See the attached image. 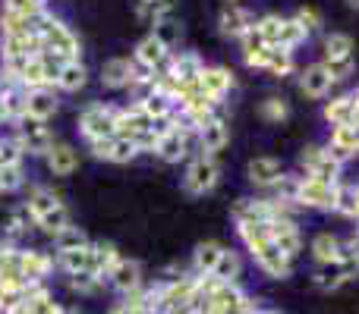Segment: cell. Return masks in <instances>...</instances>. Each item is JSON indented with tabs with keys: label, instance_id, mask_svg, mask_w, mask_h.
Returning <instances> with one entry per match:
<instances>
[{
	"label": "cell",
	"instance_id": "cell-1",
	"mask_svg": "<svg viewBox=\"0 0 359 314\" xmlns=\"http://www.w3.org/2000/svg\"><path fill=\"white\" fill-rule=\"evenodd\" d=\"M240 239L246 242V248L252 252V258L259 261V267L268 277H278V280L290 277L293 261L271 242L268 223H240Z\"/></svg>",
	"mask_w": 359,
	"mask_h": 314
},
{
	"label": "cell",
	"instance_id": "cell-2",
	"mask_svg": "<svg viewBox=\"0 0 359 314\" xmlns=\"http://www.w3.org/2000/svg\"><path fill=\"white\" fill-rule=\"evenodd\" d=\"M117 113H120V110H114V107L92 104L86 113H82V120H79L82 136H86L88 142H95V138H111V136H117Z\"/></svg>",
	"mask_w": 359,
	"mask_h": 314
},
{
	"label": "cell",
	"instance_id": "cell-3",
	"mask_svg": "<svg viewBox=\"0 0 359 314\" xmlns=\"http://www.w3.org/2000/svg\"><path fill=\"white\" fill-rule=\"evenodd\" d=\"M297 204H303V208H318V210H334L337 185L334 183H322V179H312V176H299Z\"/></svg>",
	"mask_w": 359,
	"mask_h": 314
},
{
	"label": "cell",
	"instance_id": "cell-4",
	"mask_svg": "<svg viewBox=\"0 0 359 314\" xmlns=\"http://www.w3.org/2000/svg\"><path fill=\"white\" fill-rule=\"evenodd\" d=\"M217 179H221V166H217V160L208 157V155H198L189 164V170H186L183 185H186L189 195H205V192H211L217 185Z\"/></svg>",
	"mask_w": 359,
	"mask_h": 314
},
{
	"label": "cell",
	"instance_id": "cell-5",
	"mask_svg": "<svg viewBox=\"0 0 359 314\" xmlns=\"http://www.w3.org/2000/svg\"><path fill=\"white\" fill-rule=\"evenodd\" d=\"M268 233H271V242L287 255V258H297L299 248H303V236H299V227L293 217H278V220L268 223Z\"/></svg>",
	"mask_w": 359,
	"mask_h": 314
},
{
	"label": "cell",
	"instance_id": "cell-6",
	"mask_svg": "<svg viewBox=\"0 0 359 314\" xmlns=\"http://www.w3.org/2000/svg\"><path fill=\"white\" fill-rule=\"evenodd\" d=\"M192 138H198V132L189 129V126H180V129L168 132L164 138H158V151H155V155L161 160H168V164H177V160H183L186 155H189Z\"/></svg>",
	"mask_w": 359,
	"mask_h": 314
},
{
	"label": "cell",
	"instance_id": "cell-7",
	"mask_svg": "<svg viewBox=\"0 0 359 314\" xmlns=\"http://www.w3.org/2000/svg\"><path fill=\"white\" fill-rule=\"evenodd\" d=\"M19 145L22 151H32V155H48L54 148V138L44 129V120H32L22 117V126H19Z\"/></svg>",
	"mask_w": 359,
	"mask_h": 314
},
{
	"label": "cell",
	"instance_id": "cell-8",
	"mask_svg": "<svg viewBox=\"0 0 359 314\" xmlns=\"http://www.w3.org/2000/svg\"><path fill=\"white\" fill-rule=\"evenodd\" d=\"M230 85H233V76L224 66H205L202 76H198V92L208 101H215V104L230 92Z\"/></svg>",
	"mask_w": 359,
	"mask_h": 314
},
{
	"label": "cell",
	"instance_id": "cell-9",
	"mask_svg": "<svg viewBox=\"0 0 359 314\" xmlns=\"http://www.w3.org/2000/svg\"><path fill=\"white\" fill-rule=\"evenodd\" d=\"M202 60H198L196 54H180V57H170V69L168 76L170 79H177V85L183 88H196L198 85V76H202Z\"/></svg>",
	"mask_w": 359,
	"mask_h": 314
},
{
	"label": "cell",
	"instance_id": "cell-10",
	"mask_svg": "<svg viewBox=\"0 0 359 314\" xmlns=\"http://www.w3.org/2000/svg\"><path fill=\"white\" fill-rule=\"evenodd\" d=\"M136 60L145 63L151 73H168V69H170V50L164 48L155 35H149V38H142V41H139Z\"/></svg>",
	"mask_w": 359,
	"mask_h": 314
},
{
	"label": "cell",
	"instance_id": "cell-11",
	"mask_svg": "<svg viewBox=\"0 0 359 314\" xmlns=\"http://www.w3.org/2000/svg\"><path fill=\"white\" fill-rule=\"evenodd\" d=\"M41 41H44V48H50V50H57V54H63V57H69V60H76L79 41H76L73 31H69L67 25H60L57 19H50L48 29L41 31Z\"/></svg>",
	"mask_w": 359,
	"mask_h": 314
},
{
	"label": "cell",
	"instance_id": "cell-12",
	"mask_svg": "<svg viewBox=\"0 0 359 314\" xmlns=\"http://www.w3.org/2000/svg\"><path fill=\"white\" fill-rule=\"evenodd\" d=\"M233 220L240 223H271L274 220V208L268 198H243L233 208Z\"/></svg>",
	"mask_w": 359,
	"mask_h": 314
},
{
	"label": "cell",
	"instance_id": "cell-13",
	"mask_svg": "<svg viewBox=\"0 0 359 314\" xmlns=\"http://www.w3.org/2000/svg\"><path fill=\"white\" fill-rule=\"evenodd\" d=\"M331 85H334V79H331V73L325 69V63H312V66H306L303 76H299V92H303L306 98H325V94L331 92Z\"/></svg>",
	"mask_w": 359,
	"mask_h": 314
},
{
	"label": "cell",
	"instance_id": "cell-14",
	"mask_svg": "<svg viewBox=\"0 0 359 314\" xmlns=\"http://www.w3.org/2000/svg\"><path fill=\"white\" fill-rule=\"evenodd\" d=\"M325 120L331 126H359V107L353 94H341L325 104Z\"/></svg>",
	"mask_w": 359,
	"mask_h": 314
},
{
	"label": "cell",
	"instance_id": "cell-15",
	"mask_svg": "<svg viewBox=\"0 0 359 314\" xmlns=\"http://www.w3.org/2000/svg\"><path fill=\"white\" fill-rule=\"evenodd\" d=\"M221 31L227 38H243L249 29L255 25V19H252V13H246L243 6H236V3H230V6H224V13H221Z\"/></svg>",
	"mask_w": 359,
	"mask_h": 314
},
{
	"label": "cell",
	"instance_id": "cell-16",
	"mask_svg": "<svg viewBox=\"0 0 359 314\" xmlns=\"http://www.w3.org/2000/svg\"><path fill=\"white\" fill-rule=\"evenodd\" d=\"M280 176H284V170H280V160H274V157H255V160H249V179H252L255 185H262V189H274V185L280 183Z\"/></svg>",
	"mask_w": 359,
	"mask_h": 314
},
{
	"label": "cell",
	"instance_id": "cell-17",
	"mask_svg": "<svg viewBox=\"0 0 359 314\" xmlns=\"http://www.w3.org/2000/svg\"><path fill=\"white\" fill-rule=\"evenodd\" d=\"M227 142H230V132H227V126H224V120H217V117L198 129V148L208 157H215Z\"/></svg>",
	"mask_w": 359,
	"mask_h": 314
},
{
	"label": "cell",
	"instance_id": "cell-18",
	"mask_svg": "<svg viewBox=\"0 0 359 314\" xmlns=\"http://www.w3.org/2000/svg\"><path fill=\"white\" fill-rule=\"evenodd\" d=\"M221 255H224V245H217V242H202V245L196 248V255H192V271H196V277H211L217 261H221Z\"/></svg>",
	"mask_w": 359,
	"mask_h": 314
},
{
	"label": "cell",
	"instance_id": "cell-19",
	"mask_svg": "<svg viewBox=\"0 0 359 314\" xmlns=\"http://www.w3.org/2000/svg\"><path fill=\"white\" fill-rule=\"evenodd\" d=\"M111 280H114V286H117L120 292H136V290H142V271H139V264L136 261H120L117 267H114V273H111Z\"/></svg>",
	"mask_w": 359,
	"mask_h": 314
},
{
	"label": "cell",
	"instance_id": "cell-20",
	"mask_svg": "<svg viewBox=\"0 0 359 314\" xmlns=\"http://www.w3.org/2000/svg\"><path fill=\"white\" fill-rule=\"evenodd\" d=\"M54 267V261L41 252H19V271L25 280H44L48 271Z\"/></svg>",
	"mask_w": 359,
	"mask_h": 314
},
{
	"label": "cell",
	"instance_id": "cell-21",
	"mask_svg": "<svg viewBox=\"0 0 359 314\" xmlns=\"http://www.w3.org/2000/svg\"><path fill=\"white\" fill-rule=\"evenodd\" d=\"M101 82H104L107 88H123V85H133V66L130 60H107L104 66H101Z\"/></svg>",
	"mask_w": 359,
	"mask_h": 314
},
{
	"label": "cell",
	"instance_id": "cell-22",
	"mask_svg": "<svg viewBox=\"0 0 359 314\" xmlns=\"http://www.w3.org/2000/svg\"><path fill=\"white\" fill-rule=\"evenodd\" d=\"M341 245H344V242L337 239V236H331V233H318L316 239H312V258H316L318 264H337Z\"/></svg>",
	"mask_w": 359,
	"mask_h": 314
},
{
	"label": "cell",
	"instance_id": "cell-23",
	"mask_svg": "<svg viewBox=\"0 0 359 314\" xmlns=\"http://www.w3.org/2000/svg\"><path fill=\"white\" fill-rule=\"evenodd\" d=\"M76 164H79V157H76V151L69 148V145H54V148L48 151V166L57 176H69V173L76 170Z\"/></svg>",
	"mask_w": 359,
	"mask_h": 314
},
{
	"label": "cell",
	"instance_id": "cell-24",
	"mask_svg": "<svg viewBox=\"0 0 359 314\" xmlns=\"http://www.w3.org/2000/svg\"><path fill=\"white\" fill-rule=\"evenodd\" d=\"M120 255L114 245H107V242H101V245H92V271L98 273V277H104V273H114V267L120 264Z\"/></svg>",
	"mask_w": 359,
	"mask_h": 314
},
{
	"label": "cell",
	"instance_id": "cell-25",
	"mask_svg": "<svg viewBox=\"0 0 359 314\" xmlns=\"http://www.w3.org/2000/svg\"><path fill=\"white\" fill-rule=\"evenodd\" d=\"M347 280H350V273L344 271L341 264H318V271H316V286L318 290H325V292L341 290Z\"/></svg>",
	"mask_w": 359,
	"mask_h": 314
},
{
	"label": "cell",
	"instance_id": "cell-26",
	"mask_svg": "<svg viewBox=\"0 0 359 314\" xmlns=\"http://www.w3.org/2000/svg\"><path fill=\"white\" fill-rule=\"evenodd\" d=\"M57 110V101L48 88H38V92H29V113L25 117L32 120H48L50 113Z\"/></svg>",
	"mask_w": 359,
	"mask_h": 314
},
{
	"label": "cell",
	"instance_id": "cell-27",
	"mask_svg": "<svg viewBox=\"0 0 359 314\" xmlns=\"http://www.w3.org/2000/svg\"><path fill=\"white\" fill-rule=\"evenodd\" d=\"M347 57H353V38L344 31H331L325 38V60H347Z\"/></svg>",
	"mask_w": 359,
	"mask_h": 314
},
{
	"label": "cell",
	"instance_id": "cell-28",
	"mask_svg": "<svg viewBox=\"0 0 359 314\" xmlns=\"http://www.w3.org/2000/svg\"><path fill=\"white\" fill-rule=\"evenodd\" d=\"M60 264L67 267L69 273L92 271V245H86V248H76V252H60ZM92 273H95V271H92Z\"/></svg>",
	"mask_w": 359,
	"mask_h": 314
},
{
	"label": "cell",
	"instance_id": "cell-29",
	"mask_svg": "<svg viewBox=\"0 0 359 314\" xmlns=\"http://www.w3.org/2000/svg\"><path fill=\"white\" fill-rule=\"evenodd\" d=\"M0 107H4V117L22 120L25 113H29V94H22V92H16V88H10V92H4V101H0Z\"/></svg>",
	"mask_w": 359,
	"mask_h": 314
},
{
	"label": "cell",
	"instance_id": "cell-30",
	"mask_svg": "<svg viewBox=\"0 0 359 314\" xmlns=\"http://www.w3.org/2000/svg\"><path fill=\"white\" fill-rule=\"evenodd\" d=\"M38 227H41L44 233H50V236H60L63 229L69 227V214H67V208H63V204H57L54 210H48L44 217H38Z\"/></svg>",
	"mask_w": 359,
	"mask_h": 314
},
{
	"label": "cell",
	"instance_id": "cell-31",
	"mask_svg": "<svg viewBox=\"0 0 359 314\" xmlns=\"http://www.w3.org/2000/svg\"><path fill=\"white\" fill-rule=\"evenodd\" d=\"M240 271H243V264H240V258H236V252H227V248H224L221 261H217V267H215V277L221 280V283H236Z\"/></svg>",
	"mask_w": 359,
	"mask_h": 314
},
{
	"label": "cell",
	"instance_id": "cell-32",
	"mask_svg": "<svg viewBox=\"0 0 359 314\" xmlns=\"http://www.w3.org/2000/svg\"><path fill=\"white\" fill-rule=\"evenodd\" d=\"M328 145H337V148L356 155L359 151V126H334V129H331V142Z\"/></svg>",
	"mask_w": 359,
	"mask_h": 314
},
{
	"label": "cell",
	"instance_id": "cell-33",
	"mask_svg": "<svg viewBox=\"0 0 359 314\" xmlns=\"http://www.w3.org/2000/svg\"><path fill=\"white\" fill-rule=\"evenodd\" d=\"M57 204H60V201H57L54 192H48V189H35V192L29 195V214L38 220V217H44L48 210H54Z\"/></svg>",
	"mask_w": 359,
	"mask_h": 314
},
{
	"label": "cell",
	"instance_id": "cell-34",
	"mask_svg": "<svg viewBox=\"0 0 359 314\" xmlns=\"http://www.w3.org/2000/svg\"><path fill=\"white\" fill-rule=\"evenodd\" d=\"M268 73L271 76H290L293 73V50L287 48H271V57H268Z\"/></svg>",
	"mask_w": 359,
	"mask_h": 314
},
{
	"label": "cell",
	"instance_id": "cell-35",
	"mask_svg": "<svg viewBox=\"0 0 359 314\" xmlns=\"http://www.w3.org/2000/svg\"><path fill=\"white\" fill-rule=\"evenodd\" d=\"M334 210H341L344 217H356V220H359L356 185H337V204H334Z\"/></svg>",
	"mask_w": 359,
	"mask_h": 314
},
{
	"label": "cell",
	"instance_id": "cell-36",
	"mask_svg": "<svg viewBox=\"0 0 359 314\" xmlns=\"http://www.w3.org/2000/svg\"><path fill=\"white\" fill-rule=\"evenodd\" d=\"M57 85L67 88V92H76V88H82V85H86V66H82L79 60L67 63V66H63V73H60V79H57Z\"/></svg>",
	"mask_w": 359,
	"mask_h": 314
},
{
	"label": "cell",
	"instance_id": "cell-37",
	"mask_svg": "<svg viewBox=\"0 0 359 314\" xmlns=\"http://www.w3.org/2000/svg\"><path fill=\"white\" fill-rule=\"evenodd\" d=\"M306 38H309V35L303 31V25H299L297 19H284V25H280V41H278V48L293 50L297 44H303Z\"/></svg>",
	"mask_w": 359,
	"mask_h": 314
},
{
	"label": "cell",
	"instance_id": "cell-38",
	"mask_svg": "<svg viewBox=\"0 0 359 314\" xmlns=\"http://www.w3.org/2000/svg\"><path fill=\"white\" fill-rule=\"evenodd\" d=\"M139 107H142L151 120H161V117H170V113H174V101H168L164 94H149L145 101H139Z\"/></svg>",
	"mask_w": 359,
	"mask_h": 314
},
{
	"label": "cell",
	"instance_id": "cell-39",
	"mask_svg": "<svg viewBox=\"0 0 359 314\" xmlns=\"http://www.w3.org/2000/svg\"><path fill=\"white\" fill-rule=\"evenodd\" d=\"M280 25H284V19H280V16H262V19H255V29L262 31V38H265L268 48H278Z\"/></svg>",
	"mask_w": 359,
	"mask_h": 314
},
{
	"label": "cell",
	"instance_id": "cell-40",
	"mask_svg": "<svg viewBox=\"0 0 359 314\" xmlns=\"http://www.w3.org/2000/svg\"><path fill=\"white\" fill-rule=\"evenodd\" d=\"M32 19H35V16H32ZM32 19L16 16V13H4V16H0V25H4L6 38H10V35H35V29H32Z\"/></svg>",
	"mask_w": 359,
	"mask_h": 314
},
{
	"label": "cell",
	"instance_id": "cell-41",
	"mask_svg": "<svg viewBox=\"0 0 359 314\" xmlns=\"http://www.w3.org/2000/svg\"><path fill=\"white\" fill-rule=\"evenodd\" d=\"M86 245H88V239L79 227H67L57 236V248H60V252H76V248H86Z\"/></svg>",
	"mask_w": 359,
	"mask_h": 314
},
{
	"label": "cell",
	"instance_id": "cell-42",
	"mask_svg": "<svg viewBox=\"0 0 359 314\" xmlns=\"http://www.w3.org/2000/svg\"><path fill=\"white\" fill-rule=\"evenodd\" d=\"M322 160H325V148H318V145H306V148L299 151V170H303L306 176H312Z\"/></svg>",
	"mask_w": 359,
	"mask_h": 314
},
{
	"label": "cell",
	"instance_id": "cell-43",
	"mask_svg": "<svg viewBox=\"0 0 359 314\" xmlns=\"http://www.w3.org/2000/svg\"><path fill=\"white\" fill-rule=\"evenodd\" d=\"M151 35L170 50L180 41V25L174 22V19H161V22H155V31H151Z\"/></svg>",
	"mask_w": 359,
	"mask_h": 314
},
{
	"label": "cell",
	"instance_id": "cell-44",
	"mask_svg": "<svg viewBox=\"0 0 359 314\" xmlns=\"http://www.w3.org/2000/svg\"><path fill=\"white\" fill-rule=\"evenodd\" d=\"M139 151L136 145L130 142V138H117L114 136V145H111V155H107V160H114V164H126V160H133Z\"/></svg>",
	"mask_w": 359,
	"mask_h": 314
},
{
	"label": "cell",
	"instance_id": "cell-45",
	"mask_svg": "<svg viewBox=\"0 0 359 314\" xmlns=\"http://www.w3.org/2000/svg\"><path fill=\"white\" fill-rule=\"evenodd\" d=\"M287 113H290L287 101H280V98H268V101H262V117L271 120V123H280V120H287Z\"/></svg>",
	"mask_w": 359,
	"mask_h": 314
},
{
	"label": "cell",
	"instance_id": "cell-46",
	"mask_svg": "<svg viewBox=\"0 0 359 314\" xmlns=\"http://www.w3.org/2000/svg\"><path fill=\"white\" fill-rule=\"evenodd\" d=\"M297 19L299 25H303V31L306 35H312V31H318V25H322V16H318V10L316 6H303V10H297Z\"/></svg>",
	"mask_w": 359,
	"mask_h": 314
},
{
	"label": "cell",
	"instance_id": "cell-47",
	"mask_svg": "<svg viewBox=\"0 0 359 314\" xmlns=\"http://www.w3.org/2000/svg\"><path fill=\"white\" fill-rule=\"evenodd\" d=\"M325 69L331 73V79L334 82H344L350 73H353V57H347V60H322Z\"/></svg>",
	"mask_w": 359,
	"mask_h": 314
},
{
	"label": "cell",
	"instance_id": "cell-48",
	"mask_svg": "<svg viewBox=\"0 0 359 314\" xmlns=\"http://www.w3.org/2000/svg\"><path fill=\"white\" fill-rule=\"evenodd\" d=\"M0 183H4V192L19 189V185H22V166H19V164L0 166Z\"/></svg>",
	"mask_w": 359,
	"mask_h": 314
},
{
	"label": "cell",
	"instance_id": "cell-49",
	"mask_svg": "<svg viewBox=\"0 0 359 314\" xmlns=\"http://www.w3.org/2000/svg\"><path fill=\"white\" fill-rule=\"evenodd\" d=\"M6 13H16V16L32 19V16H38V13H41V6L32 3V0H6Z\"/></svg>",
	"mask_w": 359,
	"mask_h": 314
},
{
	"label": "cell",
	"instance_id": "cell-50",
	"mask_svg": "<svg viewBox=\"0 0 359 314\" xmlns=\"http://www.w3.org/2000/svg\"><path fill=\"white\" fill-rule=\"evenodd\" d=\"M98 273H92V271H82V273H73V290H79V292H95L98 290Z\"/></svg>",
	"mask_w": 359,
	"mask_h": 314
},
{
	"label": "cell",
	"instance_id": "cell-51",
	"mask_svg": "<svg viewBox=\"0 0 359 314\" xmlns=\"http://www.w3.org/2000/svg\"><path fill=\"white\" fill-rule=\"evenodd\" d=\"M240 41H243V54H255V50L268 48V44H265V38H262V31L255 29V25H252V29L246 31V35L240 38Z\"/></svg>",
	"mask_w": 359,
	"mask_h": 314
},
{
	"label": "cell",
	"instance_id": "cell-52",
	"mask_svg": "<svg viewBox=\"0 0 359 314\" xmlns=\"http://www.w3.org/2000/svg\"><path fill=\"white\" fill-rule=\"evenodd\" d=\"M268 57H271V48H262V50H255V54H243V60H246V66L265 69L268 66Z\"/></svg>",
	"mask_w": 359,
	"mask_h": 314
},
{
	"label": "cell",
	"instance_id": "cell-53",
	"mask_svg": "<svg viewBox=\"0 0 359 314\" xmlns=\"http://www.w3.org/2000/svg\"><path fill=\"white\" fill-rule=\"evenodd\" d=\"M111 145H114V136L111 138H95V142H92V155L101 157V160H107V155H111Z\"/></svg>",
	"mask_w": 359,
	"mask_h": 314
},
{
	"label": "cell",
	"instance_id": "cell-54",
	"mask_svg": "<svg viewBox=\"0 0 359 314\" xmlns=\"http://www.w3.org/2000/svg\"><path fill=\"white\" fill-rule=\"evenodd\" d=\"M145 3H158V6H164V10H170V6H174V0H145Z\"/></svg>",
	"mask_w": 359,
	"mask_h": 314
},
{
	"label": "cell",
	"instance_id": "cell-55",
	"mask_svg": "<svg viewBox=\"0 0 359 314\" xmlns=\"http://www.w3.org/2000/svg\"><path fill=\"white\" fill-rule=\"evenodd\" d=\"M168 314H192V308H177V311H168Z\"/></svg>",
	"mask_w": 359,
	"mask_h": 314
},
{
	"label": "cell",
	"instance_id": "cell-56",
	"mask_svg": "<svg viewBox=\"0 0 359 314\" xmlns=\"http://www.w3.org/2000/svg\"><path fill=\"white\" fill-rule=\"evenodd\" d=\"M6 252H10V248H4V245H0V264H4V258H6Z\"/></svg>",
	"mask_w": 359,
	"mask_h": 314
},
{
	"label": "cell",
	"instance_id": "cell-57",
	"mask_svg": "<svg viewBox=\"0 0 359 314\" xmlns=\"http://www.w3.org/2000/svg\"><path fill=\"white\" fill-rule=\"evenodd\" d=\"M347 3H350V6H356V10H359V0H347Z\"/></svg>",
	"mask_w": 359,
	"mask_h": 314
},
{
	"label": "cell",
	"instance_id": "cell-58",
	"mask_svg": "<svg viewBox=\"0 0 359 314\" xmlns=\"http://www.w3.org/2000/svg\"><path fill=\"white\" fill-rule=\"evenodd\" d=\"M63 314H79V311H73V308H63Z\"/></svg>",
	"mask_w": 359,
	"mask_h": 314
},
{
	"label": "cell",
	"instance_id": "cell-59",
	"mask_svg": "<svg viewBox=\"0 0 359 314\" xmlns=\"http://www.w3.org/2000/svg\"><path fill=\"white\" fill-rule=\"evenodd\" d=\"M32 3H38V6H41V3H44V0H32Z\"/></svg>",
	"mask_w": 359,
	"mask_h": 314
},
{
	"label": "cell",
	"instance_id": "cell-60",
	"mask_svg": "<svg viewBox=\"0 0 359 314\" xmlns=\"http://www.w3.org/2000/svg\"><path fill=\"white\" fill-rule=\"evenodd\" d=\"M353 98H356V107H359V92H356V94H353Z\"/></svg>",
	"mask_w": 359,
	"mask_h": 314
},
{
	"label": "cell",
	"instance_id": "cell-61",
	"mask_svg": "<svg viewBox=\"0 0 359 314\" xmlns=\"http://www.w3.org/2000/svg\"><path fill=\"white\" fill-rule=\"evenodd\" d=\"M0 101H4V88H0Z\"/></svg>",
	"mask_w": 359,
	"mask_h": 314
},
{
	"label": "cell",
	"instance_id": "cell-62",
	"mask_svg": "<svg viewBox=\"0 0 359 314\" xmlns=\"http://www.w3.org/2000/svg\"><path fill=\"white\" fill-rule=\"evenodd\" d=\"M0 192H4V183H0Z\"/></svg>",
	"mask_w": 359,
	"mask_h": 314
},
{
	"label": "cell",
	"instance_id": "cell-63",
	"mask_svg": "<svg viewBox=\"0 0 359 314\" xmlns=\"http://www.w3.org/2000/svg\"><path fill=\"white\" fill-rule=\"evenodd\" d=\"M230 3H233V0H230Z\"/></svg>",
	"mask_w": 359,
	"mask_h": 314
}]
</instances>
